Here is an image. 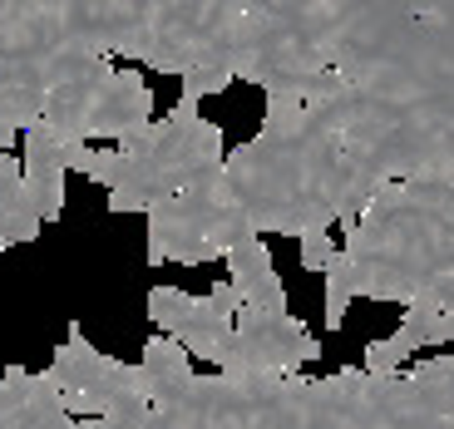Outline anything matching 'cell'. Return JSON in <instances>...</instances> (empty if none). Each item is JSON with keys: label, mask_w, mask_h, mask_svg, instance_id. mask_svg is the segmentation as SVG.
I'll return each mask as SVG.
<instances>
[{"label": "cell", "mask_w": 454, "mask_h": 429, "mask_svg": "<svg viewBox=\"0 0 454 429\" xmlns=\"http://www.w3.org/2000/svg\"><path fill=\"white\" fill-rule=\"evenodd\" d=\"M267 94L223 188L252 232L351 227L386 183L454 173V0H153V74Z\"/></svg>", "instance_id": "cell-1"}, {"label": "cell", "mask_w": 454, "mask_h": 429, "mask_svg": "<svg viewBox=\"0 0 454 429\" xmlns=\"http://www.w3.org/2000/svg\"><path fill=\"white\" fill-rule=\"evenodd\" d=\"M346 232L356 292L371 301H430L454 346V173L386 183Z\"/></svg>", "instance_id": "cell-2"}, {"label": "cell", "mask_w": 454, "mask_h": 429, "mask_svg": "<svg viewBox=\"0 0 454 429\" xmlns=\"http://www.w3.org/2000/svg\"><path fill=\"white\" fill-rule=\"evenodd\" d=\"M178 429H346L336 385L317 375H193L178 405L159 410Z\"/></svg>", "instance_id": "cell-3"}, {"label": "cell", "mask_w": 454, "mask_h": 429, "mask_svg": "<svg viewBox=\"0 0 454 429\" xmlns=\"http://www.w3.org/2000/svg\"><path fill=\"white\" fill-rule=\"evenodd\" d=\"M114 148H119V173L109 183V213H148L183 188L217 183L227 159L223 129L203 119L193 99H178L173 113L153 119L144 134Z\"/></svg>", "instance_id": "cell-4"}, {"label": "cell", "mask_w": 454, "mask_h": 429, "mask_svg": "<svg viewBox=\"0 0 454 429\" xmlns=\"http://www.w3.org/2000/svg\"><path fill=\"white\" fill-rule=\"evenodd\" d=\"M331 385L346 429H454V350L390 375L346 365Z\"/></svg>", "instance_id": "cell-5"}, {"label": "cell", "mask_w": 454, "mask_h": 429, "mask_svg": "<svg viewBox=\"0 0 454 429\" xmlns=\"http://www.w3.org/2000/svg\"><path fill=\"white\" fill-rule=\"evenodd\" d=\"M148 267L178 261V267H207L238 247V242L257 238L252 222L238 213V203L227 198L223 178L183 188L173 198L148 207Z\"/></svg>", "instance_id": "cell-6"}, {"label": "cell", "mask_w": 454, "mask_h": 429, "mask_svg": "<svg viewBox=\"0 0 454 429\" xmlns=\"http://www.w3.org/2000/svg\"><path fill=\"white\" fill-rule=\"evenodd\" d=\"M50 390L74 419H144L153 410V390H148L144 365L114 361L99 346H90L84 326L74 321L65 346L55 350V361L45 370Z\"/></svg>", "instance_id": "cell-7"}, {"label": "cell", "mask_w": 454, "mask_h": 429, "mask_svg": "<svg viewBox=\"0 0 454 429\" xmlns=\"http://www.w3.org/2000/svg\"><path fill=\"white\" fill-rule=\"evenodd\" d=\"M321 340L292 311H238L223 375H296V365L321 361Z\"/></svg>", "instance_id": "cell-8"}, {"label": "cell", "mask_w": 454, "mask_h": 429, "mask_svg": "<svg viewBox=\"0 0 454 429\" xmlns=\"http://www.w3.org/2000/svg\"><path fill=\"white\" fill-rule=\"evenodd\" d=\"M148 321L173 336L188 355H203V361L223 365L227 340H232V316H223L213 306V296H193L178 292V286H153L148 292Z\"/></svg>", "instance_id": "cell-9"}, {"label": "cell", "mask_w": 454, "mask_h": 429, "mask_svg": "<svg viewBox=\"0 0 454 429\" xmlns=\"http://www.w3.org/2000/svg\"><path fill=\"white\" fill-rule=\"evenodd\" d=\"M0 429H104V419H74L45 375L5 365L0 375Z\"/></svg>", "instance_id": "cell-10"}, {"label": "cell", "mask_w": 454, "mask_h": 429, "mask_svg": "<svg viewBox=\"0 0 454 429\" xmlns=\"http://www.w3.org/2000/svg\"><path fill=\"white\" fill-rule=\"evenodd\" d=\"M20 168H25V188H30L35 207H40V222H55L65 213V138L55 134V124H30L20 138Z\"/></svg>", "instance_id": "cell-11"}, {"label": "cell", "mask_w": 454, "mask_h": 429, "mask_svg": "<svg viewBox=\"0 0 454 429\" xmlns=\"http://www.w3.org/2000/svg\"><path fill=\"white\" fill-rule=\"evenodd\" d=\"M153 124V90L138 69H119L104 90L99 109H94V124H90V144L99 138H114V144H124V138L144 134Z\"/></svg>", "instance_id": "cell-12"}, {"label": "cell", "mask_w": 454, "mask_h": 429, "mask_svg": "<svg viewBox=\"0 0 454 429\" xmlns=\"http://www.w3.org/2000/svg\"><path fill=\"white\" fill-rule=\"evenodd\" d=\"M114 74H119V69H114V59H99V65L84 69L80 80H69L65 90L50 94L45 124H55V134L65 138V144H90L94 109H99V99H104V90H109Z\"/></svg>", "instance_id": "cell-13"}, {"label": "cell", "mask_w": 454, "mask_h": 429, "mask_svg": "<svg viewBox=\"0 0 454 429\" xmlns=\"http://www.w3.org/2000/svg\"><path fill=\"white\" fill-rule=\"evenodd\" d=\"M227 271H232L227 282L238 286V296H242V311H292L286 306V286L272 267V247L262 238H247L227 252Z\"/></svg>", "instance_id": "cell-14"}, {"label": "cell", "mask_w": 454, "mask_h": 429, "mask_svg": "<svg viewBox=\"0 0 454 429\" xmlns=\"http://www.w3.org/2000/svg\"><path fill=\"white\" fill-rule=\"evenodd\" d=\"M138 365L148 375V390H153V410H168L183 400V390L193 385V361H188V350L178 346L173 336H148L144 350H138Z\"/></svg>", "instance_id": "cell-15"}, {"label": "cell", "mask_w": 454, "mask_h": 429, "mask_svg": "<svg viewBox=\"0 0 454 429\" xmlns=\"http://www.w3.org/2000/svg\"><path fill=\"white\" fill-rule=\"evenodd\" d=\"M326 277V331H340V321H346V311H351V301L361 292H356V267L346 252H336L331 257V267L321 271Z\"/></svg>", "instance_id": "cell-16"}, {"label": "cell", "mask_w": 454, "mask_h": 429, "mask_svg": "<svg viewBox=\"0 0 454 429\" xmlns=\"http://www.w3.org/2000/svg\"><path fill=\"white\" fill-rule=\"evenodd\" d=\"M65 168L80 173V178L109 188L114 173H119V148H104V144H65Z\"/></svg>", "instance_id": "cell-17"}, {"label": "cell", "mask_w": 454, "mask_h": 429, "mask_svg": "<svg viewBox=\"0 0 454 429\" xmlns=\"http://www.w3.org/2000/svg\"><path fill=\"white\" fill-rule=\"evenodd\" d=\"M415 350H420V346H415V340L395 326V336H380V340H371V346H365V370H375V375L405 370V361L415 355Z\"/></svg>", "instance_id": "cell-18"}, {"label": "cell", "mask_w": 454, "mask_h": 429, "mask_svg": "<svg viewBox=\"0 0 454 429\" xmlns=\"http://www.w3.org/2000/svg\"><path fill=\"white\" fill-rule=\"evenodd\" d=\"M296 257H301V267H307V271H326L331 257H336V238H331V227H311V232H301V238H296Z\"/></svg>", "instance_id": "cell-19"}, {"label": "cell", "mask_w": 454, "mask_h": 429, "mask_svg": "<svg viewBox=\"0 0 454 429\" xmlns=\"http://www.w3.org/2000/svg\"><path fill=\"white\" fill-rule=\"evenodd\" d=\"M227 84H232V74L227 69H213V65H198V69H188L178 80V90H183V99H193V104H203L207 94H223Z\"/></svg>", "instance_id": "cell-20"}, {"label": "cell", "mask_w": 454, "mask_h": 429, "mask_svg": "<svg viewBox=\"0 0 454 429\" xmlns=\"http://www.w3.org/2000/svg\"><path fill=\"white\" fill-rule=\"evenodd\" d=\"M207 296H213V306L223 311V316H232V321H238V311H242V296H238V286H232V282H217Z\"/></svg>", "instance_id": "cell-21"}, {"label": "cell", "mask_w": 454, "mask_h": 429, "mask_svg": "<svg viewBox=\"0 0 454 429\" xmlns=\"http://www.w3.org/2000/svg\"><path fill=\"white\" fill-rule=\"evenodd\" d=\"M104 429H178V425L168 415H159V410H148L144 419H129V425L124 419H104Z\"/></svg>", "instance_id": "cell-22"}]
</instances>
